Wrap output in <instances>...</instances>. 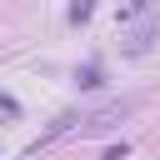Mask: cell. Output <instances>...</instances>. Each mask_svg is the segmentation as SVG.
Here are the masks:
<instances>
[{
    "label": "cell",
    "mask_w": 160,
    "mask_h": 160,
    "mask_svg": "<svg viewBox=\"0 0 160 160\" xmlns=\"http://www.w3.org/2000/svg\"><path fill=\"white\" fill-rule=\"evenodd\" d=\"M135 15L140 20L125 30V45H120L125 55H145L155 45V35H160V5H135Z\"/></svg>",
    "instance_id": "obj_2"
},
{
    "label": "cell",
    "mask_w": 160,
    "mask_h": 160,
    "mask_svg": "<svg viewBox=\"0 0 160 160\" xmlns=\"http://www.w3.org/2000/svg\"><path fill=\"white\" fill-rule=\"evenodd\" d=\"M0 110H5V115H20V105H15V100H10L5 90H0Z\"/></svg>",
    "instance_id": "obj_5"
},
{
    "label": "cell",
    "mask_w": 160,
    "mask_h": 160,
    "mask_svg": "<svg viewBox=\"0 0 160 160\" xmlns=\"http://www.w3.org/2000/svg\"><path fill=\"white\" fill-rule=\"evenodd\" d=\"M90 15H95V0H70V20L75 25H85Z\"/></svg>",
    "instance_id": "obj_4"
},
{
    "label": "cell",
    "mask_w": 160,
    "mask_h": 160,
    "mask_svg": "<svg viewBox=\"0 0 160 160\" xmlns=\"http://www.w3.org/2000/svg\"><path fill=\"white\" fill-rule=\"evenodd\" d=\"M100 80H105V75H100V60H85V65L75 70V85H80V90H100Z\"/></svg>",
    "instance_id": "obj_3"
},
{
    "label": "cell",
    "mask_w": 160,
    "mask_h": 160,
    "mask_svg": "<svg viewBox=\"0 0 160 160\" xmlns=\"http://www.w3.org/2000/svg\"><path fill=\"white\" fill-rule=\"evenodd\" d=\"M135 105H140L135 95L105 100V105H95V110H80V120H75L70 130H75V135H105V130H115V125H120V120H125V115H130Z\"/></svg>",
    "instance_id": "obj_1"
}]
</instances>
